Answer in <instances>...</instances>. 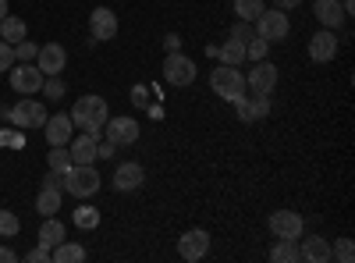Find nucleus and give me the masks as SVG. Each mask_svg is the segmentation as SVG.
Here are the masks:
<instances>
[{
    "label": "nucleus",
    "mask_w": 355,
    "mask_h": 263,
    "mask_svg": "<svg viewBox=\"0 0 355 263\" xmlns=\"http://www.w3.org/2000/svg\"><path fill=\"white\" fill-rule=\"evenodd\" d=\"M107 118H110V107H107V100H103V96H96V93L78 96V100H75V107H71V125H78L82 132L100 135V132H103V125H107Z\"/></svg>",
    "instance_id": "nucleus-1"
},
{
    "label": "nucleus",
    "mask_w": 355,
    "mask_h": 263,
    "mask_svg": "<svg viewBox=\"0 0 355 263\" xmlns=\"http://www.w3.org/2000/svg\"><path fill=\"white\" fill-rule=\"evenodd\" d=\"M61 189L71 192L75 199H89L100 192V171L93 164H71L64 174H61Z\"/></svg>",
    "instance_id": "nucleus-2"
},
{
    "label": "nucleus",
    "mask_w": 355,
    "mask_h": 263,
    "mask_svg": "<svg viewBox=\"0 0 355 263\" xmlns=\"http://www.w3.org/2000/svg\"><path fill=\"white\" fill-rule=\"evenodd\" d=\"M210 90L220 100H239V96H245V75L234 65H217L210 71Z\"/></svg>",
    "instance_id": "nucleus-3"
},
{
    "label": "nucleus",
    "mask_w": 355,
    "mask_h": 263,
    "mask_svg": "<svg viewBox=\"0 0 355 263\" xmlns=\"http://www.w3.org/2000/svg\"><path fill=\"white\" fill-rule=\"evenodd\" d=\"M8 121H11L15 128H21V132H28V128H43V125H46V107H43V100L21 96V100L11 107Z\"/></svg>",
    "instance_id": "nucleus-4"
},
{
    "label": "nucleus",
    "mask_w": 355,
    "mask_h": 263,
    "mask_svg": "<svg viewBox=\"0 0 355 263\" xmlns=\"http://www.w3.org/2000/svg\"><path fill=\"white\" fill-rule=\"evenodd\" d=\"M252 28H256V36H259V40H266V43H281V40H288V33H291V22H288V15H284L281 8H274V11H266V8H263V15L252 22Z\"/></svg>",
    "instance_id": "nucleus-5"
},
{
    "label": "nucleus",
    "mask_w": 355,
    "mask_h": 263,
    "mask_svg": "<svg viewBox=\"0 0 355 263\" xmlns=\"http://www.w3.org/2000/svg\"><path fill=\"white\" fill-rule=\"evenodd\" d=\"M164 78H167V85H174V90H185V85H192V82H196L192 57H185L182 50L167 53V57H164Z\"/></svg>",
    "instance_id": "nucleus-6"
},
{
    "label": "nucleus",
    "mask_w": 355,
    "mask_h": 263,
    "mask_svg": "<svg viewBox=\"0 0 355 263\" xmlns=\"http://www.w3.org/2000/svg\"><path fill=\"white\" fill-rule=\"evenodd\" d=\"M43 78H46V75H43L33 61H15V65H11V90H15V93H21V96L40 93Z\"/></svg>",
    "instance_id": "nucleus-7"
},
{
    "label": "nucleus",
    "mask_w": 355,
    "mask_h": 263,
    "mask_svg": "<svg viewBox=\"0 0 355 263\" xmlns=\"http://www.w3.org/2000/svg\"><path fill=\"white\" fill-rule=\"evenodd\" d=\"M206 253H210V231L206 228H192L178 239V256H182L185 263H199Z\"/></svg>",
    "instance_id": "nucleus-8"
},
{
    "label": "nucleus",
    "mask_w": 355,
    "mask_h": 263,
    "mask_svg": "<svg viewBox=\"0 0 355 263\" xmlns=\"http://www.w3.org/2000/svg\"><path fill=\"white\" fill-rule=\"evenodd\" d=\"M266 224H270L274 239H295V242H299V239H302V231H306L302 214H295V210H274Z\"/></svg>",
    "instance_id": "nucleus-9"
},
{
    "label": "nucleus",
    "mask_w": 355,
    "mask_h": 263,
    "mask_svg": "<svg viewBox=\"0 0 355 263\" xmlns=\"http://www.w3.org/2000/svg\"><path fill=\"white\" fill-rule=\"evenodd\" d=\"M245 90L259 93V96H270L277 90V68L270 61H256V68H249V78H245Z\"/></svg>",
    "instance_id": "nucleus-10"
},
{
    "label": "nucleus",
    "mask_w": 355,
    "mask_h": 263,
    "mask_svg": "<svg viewBox=\"0 0 355 263\" xmlns=\"http://www.w3.org/2000/svg\"><path fill=\"white\" fill-rule=\"evenodd\" d=\"M89 36H93V43H107L117 36V15L110 8H93V15H89Z\"/></svg>",
    "instance_id": "nucleus-11"
},
{
    "label": "nucleus",
    "mask_w": 355,
    "mask_h": 263,
    "mask_svg": "<svg viewBox=\"0 0 355 263\" xmlns=\"http://www.w3.org/2000/svg\"><path fill=\"white\" fill-rule=\"evenodd\" d=\"M64 65H68V50H64L61 43H46V46H40V53H36V68H40L43 75H61Z\"/></svg>",
    "instance_id": "nucleus-12"
},
{
    "label": "nucleus",
    "mask_w": 355,
    "mask_h": 263,
    "mask_svg": "<svg viewBox=\"0 0 355 263\" xmlns=\"http://www.w3.org/2000/svg\"><path fill=\"white\" fill-rule=\"evenodd\" d=\"M107 139L110 142H117V146H132V142H139V121L135 118H107Z\"/></svg>",
    "instance_id": "nucleus-13"
},
{
    "label": "nucleus",
    "mask_w": 355,
    "mask_h": 263,
    "mask_svg": "<svg viewBox=\"0 0 355 263\" xmlns=\"http://www.w3.org/2000/svg\"><path fill=\"white\" fill-rule=\"evenodd\" d=\"M334 57H338V36L331 33V28H323V33H316L309 40V61L327 65V61H334Z\"/></svg>",
    "instance_id": "nucleus-14"
},
{
    "label": "nucleus",
    "mask_w": 355,
    "mask_h": 263,
    "mask_svg": "<svg viewBox=\"0 0 355 263\" xmlns=\"http://www.w3.org/2000/svg\"><path fill=\"white\" fill-rule=\"evenodd\" d=\"M114 189L117 192H135V189H142V182H146V171H142V164H135V160H128V164H121L114 171Z\"/></svg>",
    "instance_id": "nucleus-15"
},
{
    "label": "nucleus",
    "mask_w": 355,
    "mask_h": 263,
    "mask_svg": "<svg viewBox=\"0 0 355 263\" xmlns=\"http://www.w3.org/2000/svg\"><path fill=\"white\" fill-rule=\"evenodd\" d=\"M46 142L50 146H68L71 135H75V125H71V114H53V118H46Z\"/></svg>",
    "instance_id": "nucleus-16"
},
{
    "label": "nucleus",
    "mask_w": 355,
    "mask_h": 263,
    "mask_svg": "<svg viewBox=\"0 0 355 263\" xmlns=\"http://www.w3.org/2000/svg\"><path fill=\"white\" fill-rule=\"evenodd\" d=\"M313 15L323 28H331V33H338V28L345 25V11H341V0H316L313 4Z\"/></svg>",
    "instance_id": "nucleus-17"
},
{
    "label": "nucleus",
    "mask_w": 355,
    "mask_h": 263,
    "mask_svg": "<svg viewBox=\"0 0 355 263\" xmlns=\"http://www.w3.org/2000/svg\"><path fill=\"white\" fill-rule=\"evenodd\" d=\"M96 142H100V135H93V132H82L78 139L71 135V142H68L71 160L75 164H93L96 160Z\"/></svg>",
    "instance_id": "nucleus-18"
},
{
    "label": "nucleus",
    "mask_w": 355,
    "mask_h": 263,
    "mask_svg": "<svg viewBox=\"0 0 355 263\" xmlns=\"http://www.w3.org/2000/svg\"><path fill=\"white\" fill-rule=\"evenodd\" d=\"M299 260H306V263H331V242L320 239V235L306 239L299 246Z\"/></svg>",
    "instance_id": "nucleus-19"
},
{
    "label": "nucleus",
    "mask_w": 355,
    "mask_h": 263,
    "mask_svg": "<svg viewBox=\"0 0 355 263\" xmlns=\"http://www.w3.org/2000/svg\"><path fill=\"white\" fill-rule=\"evenodd\" d=\"M61 196H64L61 185H43L40 196H36V210H40L43 217H53L57 210H61Z\"/></svg>",
    "instance_id": "nucleus-20"
},
{
    "label": "nucleus",
    "mask_w": 355,
    "mask_h": 263,
    "mask_svg": "<svg viewBox=\"0 0 355 263\" xmlns=\"http://www.w3.org/2000/svg\"><path fill=\"white\" fill-rule=\"evenodd\" d=\"M64 224L57 221V214L53 217H43V224H40V246H46V249H53V246H61L64 242Z\"/></svg>",
    "instance_id": "nucleus-21"
},
{
    "label": "nucleus",
    "mask_w": 355,
    "mask_h": 263,
    "mask_svg": "<svg viewBox=\"0 0 355 263\" xmlns=\"http://www.w3.org/2000/svg\"><path fill=\"white\" fill-rule=\"evenodd\" d=\"M82 260H85V249L78 242H68V239L50 249V263H82Z\"/></svg>",
    "instance_id": "nucleus-22"
},
{
    "label": "nucleus",
    "mask_w": 355,
    "mask_h": 263,
    "mask_svg": "<svg viewBox=\"0 0 355 263\" xmlns=\"http://www.w3.org/2000/svg\"><path fill=\"white\" fill-rule=\"evenodd\" d=\"M25 36H28V25H25L21 18L8 15L4 22H0V40H4V43H11V46H15V43H21Z\"/></svg>",
    "instance_id": "nucleus-23"
},
{
    "label": "nucleus",
    "mask_w": 355,
    "mask_h": 263,
    "mask_svg": "<svg viewBox=\"0 0 355 263\" xmlns=\"http://www.w3.org/2000/svg\"><path fill=\"white\" fill-rule=\"evenodd\" d=\"M270 260L274 263H299V242L295 239H277L274 249H270Z\"/></svg>",
    "instance_id": "nucleus-24"
},
{
    "label": "nucleus",
    "mask_w": 355,
    "mask_h": 263,
    "mask_svg": "<svg viewBox=\"0 0 355 263\" xmlns=\"http://www.w3.org/2000/svg\"><path fill=\"white\" fill-rule=\"evenodd\" d=\"M217 53H220V65H234V68H239L245 61V43L242 40H227Z\"/></svg>",
    "instance_id": "nucleus-25"
},
{
    "label": "nucleus",
    "mask_w": 355,
    "mask_h": 263,
    "mask_svg": "<svg viewBox=\"0 0 355 263\" xmlns=\"http://www.w3.org/2000/svg\"><path fill=\"white\" fill-rule=\"evenodd\" d=\"M46 164H50V171H57V174H64L75 160H71V153H68V146H50V153H46Z\"/></svg>",
    "instance_id": "nucleus-26"
},
{
    "label": "nucleus",
    "mask_w": 355,
    "mask_h": 263,
    "mask_svg": "<svg viewBox=\"0 0 355 263\" xmlns=\"http://www.w3.org/2000/svg\"><path fill=\"white\" fill-rule=\"evenodd\" d=\"M234 15L242 22H256L263 15V0H234Z\"/></svg>",
    "instance_id": "nucleus-27"
},
{
    "label": "nucleus",
    "mask_w": 355,
    "mask_h": 263,
    "mask_svg": "<svg viewBox=\"0 0 355 263\" xmlns=\"http://www.w3.org/2000/svg\"><path fill=\"white\" fill-rule=\"evenodd\" d=\"M75 224H78L82 231L100 228V210H96V207H78V210H75Z\"/></svg>",
    "instance_id": "nucleus-28"
},
{
    "label": "nucleus",
    "mask_w": 355,
    "mask_h": 263,
    "mask_svg": "<svg viewBox=\"0 0 355 263\" xmlns=\"http://www.w3.org/2000/svg\"><path fill=\"white\" fill-rule=\"evenodd\" d=\"M18 231H21L18 214H15V210H0V235H4V239H15Z\"/></svg>",
    "instance_id": "nucleus-29"
},
{
    "label": "nucleus",
    "mask_w": 355,
    "mask_h": 263,
    "mask_svg": "<svg viewBox=\"0 0 355 263\" xmlns=\"http://www.w3.org/2000/svg\"><path fill=\"white\" fill-rule=\"evenodd\" d=\"M40 93H43V96H50V100H61L68 90H64L61 75H46V78H43V85H40Z\"/></svg>",
    "instance_id": "nucleus-30"
},
{
    "label": "nucleus",
    "mask_w": 355,
    "mask_h": 263,
    "mask_svg": "<svg viewBox=\"0 0 355 263\" xmlns=\"http://www.w3.org/2000/svg\"><path fill=\"white\" fill-rule=\"evenodd\" d=\"M266 53H270V43H266V40L252 36L245 43V61H266Z\"/></svg>",
    "instance_id": "nucleus-31"
},
{
    "label": "nucleus",
    "mask_w": 355,
    "mask_h": 263,
    "mask_svg": "<svg viewBox=\"0 0 355 263\" xmlns=\"http://www.w3.org/2000/svg\"><path fill=\"white\" fill-rule=\"evenodd\" d=\"M331 260H338V263H352V260H355V246H352V239H338V242L331 246Z\"/></svg>",
    "instance_id": "nucleus-32"
},
{
    "label": "nucleus",
    "mask_w": 355,
    "mask_h": 263,
    "mask_svg": "<svg viewBox=\"0 0 355 263\" xmlns=\"http://www.w3.org/2000/svg\"><path fill=\"white\" fill-rule=\"evenodd\" d=\"M249 110H252V121H263L266 114H270V96H259V93H256V96L249 100Z\"/></svg>",
    "instance_id": "nucleus-33"
},
{
    "label": "nucleus",
    "mask_w": 355,
    "mask_h": 263,
    "mask_svg": "<svg viewBox=\"0 0 355 263\" xmlns=\"http://www.w3.org/2000/svg\"><path fill=\"white\" fill-rule=\"evenodd\" d=\"M252 36H256V28H252V22H242V18H239V22L231 25V40H242V43H249Z\"/></svg>",
    "instance_id": "nucleus-34"
},
{
    "label": "nucleus",
    "mask_w": 355,
    "mask_h": 263,
    "mask_svg": "<svg viewBox=\"0 0 355 263\" xmlns=\"http://www.w3.org/2000/svg\"><path fill=\"white\" fill-rule=\"evenodd\" d=\"M36 53H40L36 43H28V40L15 43V61H36Z\"/></svg>",
    "instance_id": "nucleus-35"
},
{
    "label": "nucleus",
    "mask_w": 355,
    "mask_h": 263,
    "mask_svg": "<svg viewBox=\"0 0 355 263\" xmlns=\"http://www.w3.org/2000/svg\"><path fill=\"white\" fill-rule=\"evenodd\" d=\"M11 65H15V46L0 40V75H4V71H11Z\"/></svg>",
    "instance_id": "nucleus-36"
},
{
    "label": "nucleus",
    "mask_w": 355,
    "mask_h": 263,
    "mask_svg": "<svg viewBox=\"0 0 355 263\" xmlns=\"http://www.w3.org/2000/svg\"><path fill=\"white\" fill-rule=\"evenodd\" d=\"M117 153V142H110V139H100L96 142V160H110Z\"/></svg>",
    "instance_id": "nucleus-37"
},
{
    "label": "nucleus",
    "mask_w": 355,
    "mask_h": 263,
    "mask_svg": "<svg viewBox=\"0 0 355 263\" xmlns=\"http://www.w3.org/2000/svg\"><path fill=\"white\" fill-rule=\"evenodd\" d=\"M21 260H25V263H50V249H46V246H36L33 253H25Z\"/></svg>",
    "instance_id": "nucleus-38"
},
{
    "label": "nucleus",
    "mask_w": 355,
    "mask_h": 263,
    "mask_svg": "<svg viewBox=\"0 0 355 263\" xmlns=\"http://www.w3.org/2000/svg\"><path fill=\"white\" fill-rule=\"evenodd\" d=\"M164 50H167V53H178V50H182V36L167 33V36H164Z\"/></svg>",
    "instance_id": "nucleus-39"
},
{
    "label": "nucleus",
    "mask_w": 355,
    "mask_h": 263,
    "mask_svg": "<svg viewBox=\"0 0 355 263\" xmlns=\"http://www.w3.org/2000/svg\"><path fill=\"white\" fill-rule=\"evenodd\" d=\"M0 263H18V253L8 249V246H0Z\"/></svg>",
    "instance_id": "nucleus-40"
},
{
    "label": "nucleus",
    "mask_w": 355,
    "mask_h": 263,
    "mask_svg": "<svg viewBox=\"0 0 355 263\" xmlns=\"http://www.w3.org/2000/svg\"><path fill=\"white\" fill-rule=\"evenodd\" d=\"M274 4H277L281 11H291V8H299V4H302V0H274Z\"/></svg>",
    "instance_id": "nucleus-41"
},
{
    "label": "nucleus",
    "mask_w": 355,
    "mask_h": 263,
    "mask_svg": "<svg viewBox=\"0 0 355 263\" xmlns=\"http://www.w3.org/2000/svg\"><path fill=\"white\" fill-rule=\"evenodd\" d=\"M341 11H345V18L355 15V0H341Z\"/></svg>",
    "instance_id": "nucleus-42"
},
{
    "label": "nucleus",
    "mask_w": 355,
    "mask_h": 263,
    "mask_svg": "<svg viewBox=\"0 0 355 263\" xmlns=\"http://www.w3.org/2000/svg\"><path fill=\"white\" fill-rule=\"evenodd\" d=\"M132 100L135 103H146V90H132Z\"/></svg>",
    "instance_id": "nucleus-43"
},
{
    "label": "nucleus",
    "mask_w": 355,
    "mask_h": 263,
    "mask_svg": "<svg viewBox=\"0 0 355 263\" xmlns=\"http://www.w3.org/2000/svg\"><path fill=\"white\" fill-rule=\"evenodd\" d=\"M8 18V0H0V22Z\"/></svg>",
    "instance_id": "nucleus-44"
},
{
    "label": "nucleus",
    "mask_w": 355,
    "mask_h": 263,
    "mask_svg": "<svg viewBox=\"0 0 355 263\" xmlns=\"http://www.w3.org/2000/svg\"><path fill=\"white\" fill-rule=\"evenodd\" d=\"M11 142V132H0V146H8Z\"/></svg>",
    "instance_id": "nucleus-45"
}]
</instances>
